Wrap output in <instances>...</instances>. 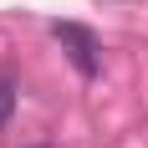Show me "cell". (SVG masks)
<instances>
[{
    "label": "cell",
    "instance_id": "obj_1",
    "mask_svg": "<svg viewBox=\"0 0 148 148\" xmlns=\"http://www.w3.org/2000/svg\"><path fill=\"white\" fill-rule=\"evenodd\" d=\"M51 36L61 41L66 61H72L82 77H97V66H102V56H97V51H102V46H97V36H92L87 26H77V21H56V26H51Z\"/></svg>",
    "mask_w": 148,
    "mask_h": 148
},
{
    "label": "cell",
    "instance_id": "obj_2",
    "mask_svg": "<svg viewBox=\"0 0 148 148\" xmlns=\"http://www.w3.org/2000/svg\"><path fill=\"white\" fill-rule=\"evenodd\" d=\"M10 112H15V92L5 87V82H0V128L10 123Z\"/></svg>",
    "mask_w": 148,
    "mask_h": 148
}]
</instances>
